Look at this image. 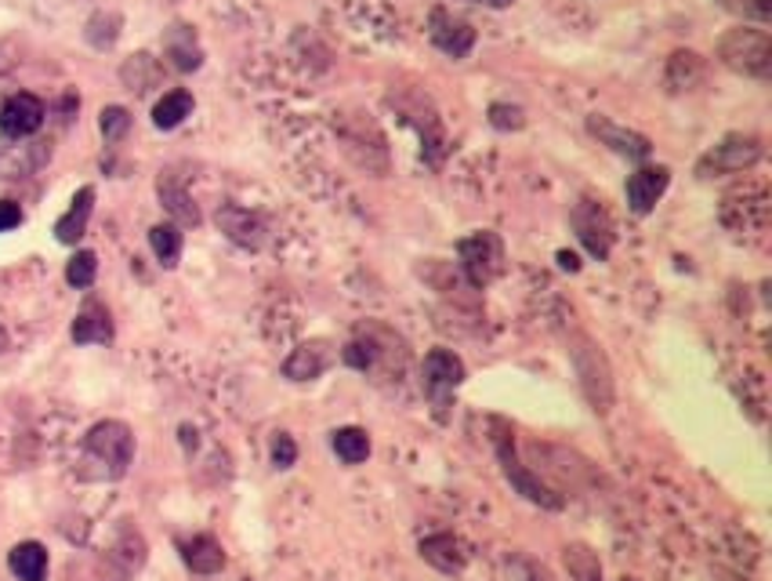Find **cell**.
Here are the masks:
<instances>
[{"label":"cell","instance_id":"obj_8","mask_svg":"<svg viewBox=\"0 0 772 581\" xmlns=\"http://www.w3.org/2000/svg\"><path fill=\"white\" fill-rule=\"evenodd\" d=\"M44 117H47V109L41 98L30 92H19L0 106V131H4V139H30V135L41 131Z\"/></svg>","mask_w":772,"mask_h":581},{"label":"cell","instance_id":"obj_11","mask_svg":"<svg viewBox=\"0 0 772 581\" xmlns=\"http://www.w3.org/2000/svg\"><path fill=\"white\" fill-rule=\"evenodd\" d=\"M218 229L226 233V237L232 244H240L247 247V251H258V247H265V222H261L258 215H251L247 207H236V204H226V207H218Z\"/></svg>","mask_w":772,"mask_h":581},{"label":"cell","instance_id":"obj_19","mask_svg":"<svg viewBox=\"0 0 772 581\" xmlns=\"http://www.w3.org/2000/svg\"><path fill=\"white\" fill-rule=\"evenodd\" d=\"M178 549H182L185 567L196 571V574H215V571L226 567V552H221L218 538H210V535L185 538V541H178Z\"/></svg>","mask_w":772,"mask_h":581},{"label":"cell","instance_id":"obj_29","mask_svg":"<svg viewBox=\"0 0 772 581\" xmlns=\"http://www.w3.org/2000/svg\"><path fill=\"white\" fill-rule=\"evenodd\" d=\"M504 578L508 581H555L544 563L530 560V556H508L504 560Z\"/></svg>","mask_w":772,"mask_h":581},{"label":"cell","instance_id":"obj_3","mask_svg":"<svg viewBox=\"0 0 772 581\" xmlns=\"http://www.w3.org/2000/svg\"><path fill=\"white\" fill-rule=\"evenodd\" d=\"M84 454H87V462H98L102 465V476L109 480H117L128 473V465L134 459V437H131V429L123 426V422H98L87 429V437H84Z\"/></svg>","mask_w":772,"mask_h":581},{"label":"cell","instance_id":"obj_36","mask_svg":"<svg viewBox=\"0 0 772 581\" xmlns=\"http://www.w3.org/2000/svg\"><path fill=\"white\" fill-rule=\"evenodd\" d=\"M471 4H487V8H508V4H515V0H471Z\"/></svg>","mask_w":772,"mask_h":581},{"label":"cell","instance_id":"obj_15","mask_svg":"<svg viewBox=\"0 0 772 581\" xmlns=\"http://www.w3.org/2000/svg\"><path fill=\"white\" fill-rule=\"evenodd\" d=\"M330 364H334V353H330L327 342H305V345H297V349H294L291 356H286L283 378H291V381H313V378H319Z\"/></svg>","mask_w":772,"mask_h":581},{"label":"cell","instance_id":"obj_23","mask_svg":"<svg viewBox=\"0 0 772 581\" xmlns=\"http://www.w3.org/2000/svg\"><path fill=\"white\" fill-rule=\"evenodd\" d=\"M193 95L189 92H182V88H174V92H167L164 98H160V103L153 106V123L160 131H171V128H178V123L185 120L193 114Z\"/></svg>","mask_w":772,"mask_h":581},{"label":"cell","instance_id":"obj_22","mask_svg":"<svg viewBox=\"0 0 772 581\" xmlns=\"http://www.w3.org/2000/svg\"><path fill=\"white\" fill-rule=\"evenodd\" d=\"M8 567L19 581H44L47 578V549L41 546V541H22V546L11 549Z\"/></svg>","mask_w":772,"mask_h":581},{"label":"cell","instance_id":"obj_27","mask_svg":"<svg viewBox=\"0 0 772 581\" xmlns=\"http://www.w3.org/2000/svg\"><path fill=\"white\" fill-rule=\"evenodd\" d=\"M566 567L573 581H602V563L588 546H566Z\"/></svg>","mask_w":772,"mask_h":581},{"label":"cell","instance_id":"obj_24","mask_svg":"<svg viewBox=\"0 0 772 581\" xmlns=\"http://www.w3.org/2000/svg\"><path fill=\"white\" fill-rule=\"evenodd\" d=\"M149 247L164 266H174L182 258V229L174 222H160V226L149 229Z\"/></svg>","mask_w":772,"mask_h":581},{"label":"cell","instance_id":"obj_18","mask_svg":"<svg viewBox=\"0 0 772 581\" xmlns=\"http://www.w3.org/2000/svg\"><path fill=\"white\" fill-rule=\"evenodd\" d=\"M156 193H160V204L164 212L174 218V226H200V207L193 204V196L185 193V185L178 179L164 175L156 182Z\"/></svg>","mask_w":772,"mask_h":581},{"label":"cell","instance_id":"obj_20","mask_svg":"<svg viewBox=\"0 0 772 581\" xmlns=\"http://www.w3.org/2000/svg\"><path fill=\"white\" fill-rule=\"evenodd\" d=\"M91 212H95V190H91V185H84V190H77V196H73L69 212L55 222L58 244H77L84 237L87 222H91Z\"/></svg>","mask_w":772,"mask_h":581},{"label":"cell","instance_id":"obj_16","mask_svg":"<svg viewBox=\"0 0 772 581\" xmlns=\"http://www.w3.org/2000/svg\"><path fill=\"white\" fill-rule=\"evenodd\" d=\"M73 342L77 345H109L113 342V316H109V309L102 302H84V309L77 313V320H73Z\"/></svg>","mask_w":772,"mask_h":581},{"label":"cell","instance_id":"obj_12","mask_svg":"<svg viewBox=\"0 0 772 581\" xmlns=\"http://www.w3.org/2000/svg\"><path fill=\"white\" fill-rule=\"evenodd\" d=\"M667 185H671V171L664 164H656V168H639L634 175L628 179V207L634 215H650L660 196L667 193Z\"/></svg>","mask_w":772,"mask_h":581},{"label":"cell","instance_id":"obj_4","mask_svg":"<svg viewBox=\"0 0 772 581\" xmlns=\"http://www.w3.org/2000/svg\"><path fill=\"white\" fill-rule=\"evenodd\" d=\"M765 146L758 135H726L715 150H707L696 160V175L700 179H715V175H737V171L754 168L762 160Z\"/></svg>","mask_w":772,"mask_h":581},{"label":"cell","instance_id":"obj_33","mask_svg":"<svg viewBox=\"0 0 772 581\" xmlns=\"http://www.w3.org/2000/svg\"><path fill=\"white\" fill-rule=\"evenodd\" d=\"M297 459V448H294V440L286 437V432H280L276 440H272V462H276L280 469H291Z\"/></svg>","mask_w":772,"mask_h":581},{"label":"cell","instance_id":"obj_7","mask_svg":"<svg viewBox=\"0 0 772 581\" xmlns=\"http://www.w3.org/2000/svg\"><path fill=\"white\" fill-rule=\"evenodd\" d=\"M465 381V364H460V356L450 353V349H432L425 356V364H421V386H425V392L432 397V404L443 407L450 404V392Z\"/></svg>","mask_w":772,"mask_h":581},{"label":"cell","instance_id":"obj_14","mask_svg":"<svg viewBox=\"0 0 772 581\" xmlns=\"http://www.w3.org/2000/svg\"><path fill=\"white\" fill-rule=\"evenodd\" d=\"M588 128H591L595 139H602V146H609V150L620 153V157L645 160V157L653 153V146H650V139H645V135L620 128V123L606 120V117H591V120H588Z\"/></svg>","mask_w":772,"mask_h":581},{"label":"cell","instance_id":"obj_30","mask_svg":"<svg viewBox=\"0 0 772 581\" xmlns=\"http://www.w3.org/2000/svg\"><path fill=\"white\" fill-rule=\"evenodd\" d=\"M721 8L732 11V15H740V19H754V22H769L772 15V0H718Z\"/></svg>","mask_w":772,"mask_h":581},{"label":"cell","instance_id":"obj_26","mask_svg":"<svg viewBox=\"0 0 772 581\" xmlns=\"http://www.w3.org/2000/svg\"><path fill=\"white\" fill-rule=\"evenodd\" d=\"M334 451H338L341 462L359 465V462H367V454H370V437L356 426L338 429V432H334Z\"/></svg>","mask_w":772,"mask_h":581},{"label":"cell","instance_id":"obj_31","mask_svg":"<svg viewBox=\"0 0 772 581\" xmlns=\"http://www.w3.org/2000/svg\"><path fill=\"white\" fill-rule=\"evenodd\" d=\"M98 123H102V135H106L109 142H120L123 135L131 131V114L123 106H106L102 109V120H98Z\"/></svg>","mask_w":772,"mask_h":581},{"label":"cell","instance_id":"obj_21","mask_svg":"<svg viewBox=\"0 0 772 581\" xmlns=\"http://www.w3.org/2000/svg\"><path fill=\"white\" fill-rule=\"evenodd\" d=\"M164 47H167V58H171V66L174 69H182V73H193V69H200V62H204V52H200V41H196V33L189 26H171L164 33Z\"/></svg>","mask_w":772,"mask_h":581},{"label":"cell","instance_id":"obj_13","mask_svg":"<svg viewBox=\"0 0 772 581\" xmlns=\"http://www.w3.org/2000/svg\"><path fill=\"white\" fill-rule=\"evenodd\" d=\"M432 44L439 47L443 55L450 58H465L476 44V30L468 26L465 19H454L446 11H432Z\"/></svg>","mask_w":772,"mask_h":581},{"label":"cell","instance_id":"obj_17","mask_svg":"<svg viewBox=\"0 0 772 581\" xmlns=\"http://www.w3.org/2000/svg\"><path fill=\"white\" fill-rule=\"evenodd\" d=\"M421 560L432 563L435 571H443V574H460L468 563V552L460 546V538L454 535H432L421 541Z\"/></svg>","mask_w":772,"mask_h":581},{"label":"cell","instance_id":"obj_34","mask_svg":"<svg viewBox=\"0 0 772 581\" xmlns=\"http://www.w3.org/2000/svg\"><path fill=\"white\" fill-rule=\"evenodd\" d=\"M22 226V207L15 201H0V233Z\"/></svg>","mask_w":772,"mask_h":581},{"label":"cell","instance_id":"obj_25","mask_svg":"<svg viewBox=\"0 0 772 581\" xmlns=\"http://www.w3.org/2000/svg\"><path fill=\"white\" fill-rule=\"evenodd\" d=\"M704 77V58L696 52H675L671 55V66H667V84L675 92L682 88H693L696 80Z\"/></svg>","mask_w":772,"mask_h":581},{"label":"cell","instance_id":"obj_1","mask_svg":"<svg viewBox=\"0 0 772 581\" xmlns=\"http://www.w3.org/2000/svg\"><path fill=\"white\" fill-rule=\"evenodd\" d=\"M490 432H493V451H497V462H501L504 476L512 480V487L522 494L526 502L541 505V509H563V494H558L555 487H547L541 476H533L526 465L519 462L515 454V432L512 426L504 422V418H490Z\"/></svg>","mask_w":772,"mask_h":581},{"label":"cell","instance_id":"obj_2","mask_svg":"<svg viewBox=\"0 0 772 581\" xmlns=\"http://www.w3.org/2000/svg\"><path fill=\"white\" fill-rule=\"evenodd\" d=\"M718 62L732 73H743V77L754 80H769L772 77V36L765 30H729L718 41Z\"/></svg>","mask_w":772,"mask_h":581},{"label":"cell","instance_id":"obj_5","mask_svg":"<svg viewBox=\"0 0 772 581\" xmlns=\"http://www.w3.org/2000/svg\"><path fill=\"white\" fill-rule=\"evenodd\" d=\"M457 255H460V269H465L471 288H487V283L501 277V269H504V244L497 233H487V229L460 240Z\"/></svg>","mask_w":772,"mask_h":581},{"label":"cell","instance_id":"obj_28","mask_svg":"<svg viewBox=\"0 0 772 581\" xmlns=\"http://www.w3.org/2000/svg\"><path fill=\"white\" fill-rule=\"evenodd\" d=\"M98 277V255L95 251H77L66 266V283L69 288H91Z\"/></svg>","mask_w":772,"mask_h":581},{"label":"cell","instance_id":"obj_37","mask_svg":"<svg viewBox=\"0 0 772 581\" xmlns=\"http://www.w3.org/2000/svg\"><path fill=\"white\" fill-rule=\"evenodd\" d=\"M8 345H11V338H8V331L0 327V353H8Z\"/></svg>","mask_w":772,"mask_h":581},{"label":"cell","instance_id":"obj_10","mask_svg":"<svg viewBox=\"0 0 772 581\" xmlns=\"http://www.w3.org/2000/svg\"><path fill=\"white\" fill-rule=\"evenodd\" d=\"M573 229H577L580 244L588 247L595 258H609V247H613V226H609V215L599 204L580 201V207L573 212Z\"/></svg>","mask_w":772,"mask_h":581},{"label":"cell","instance_id":"obj_32","mask_svg":"<svg viewBox=\"0 0 772 581\" xmlns=\"http://www.w3.org/2000/svg\"><path fill=\"white\" fill-rule=\"evenodd\" d=\"M490 123H493V128H501V131H519L526 120H522V109H519V106L493 103V106H490Z\"/></svg>","mask_w":772,"mask_h":581},{"label":"cell","instance_id":"obj_9","mask_svg":"<svg viewBox=\"0 0 772 581\" xmlns=\"http://www.w3.org/2000/svg\"><path fill=\"white\" fill-rule=\"evenodd\" d=\"M52 157L47 142H26V139H0V179H22L41 171Z\"/></svg>","mask_w":772,"mask_h":581},{"label":"cell","instance_id":"obj_6","mask_svg":"<svg viewBox=\"0 0 772 581\" xmlns=\"http://www.w3.org/2000/svg\"><path fill=\"white\" fill-rule=\"evenodd\" d=\"M573 364H577V375H580V386L588 392V400L595 411H609L613 404V378H609V367H606V356L599 353V345L588 342V338H577L573 342Z\"/></svg>","mask_w":772,"mask_h":581},{"label":"cell","instance_id":"obj_35","mask_svg":"<svg viewBox=\"0 0 772 581\" xmlns=\"http://www.w3.org/2000/svg\"><path fill=\"white\" fill-rule=\"evenodd\" d=\"M558 266L569 269V273H577V269H580V258L573 255V251H558Z\"/></svg>","mask_w":772,"mask_h":581}]
</instances>
